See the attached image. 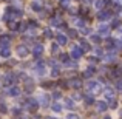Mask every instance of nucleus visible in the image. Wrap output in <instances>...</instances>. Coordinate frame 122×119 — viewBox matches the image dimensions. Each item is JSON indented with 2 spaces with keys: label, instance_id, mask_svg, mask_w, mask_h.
Returning <instances> with one entry per match:
<instances>
[{
  "label": "nucleus",
  "instance_id": "nucleus-18",
  "mask_svg": "<svg viewBox=\"0 0 122 119\" xmlns=\"http://www.w3.org/2000/svg\"><path fill=\"white\" fill-rule=\"evenodd\" d=\"M51 50H53V51H54V53H56V51H57V50H59V47H57V45H53V47H51Z\"/></svg>",
  "mask_w": 122,
  "mask_h": 119
},
{
  "label": "nucleus",
  "instance_id": "nucleus-10",
  "mask_svg": "<svg viewBox=\"0 0 122 119\" xmlns=\"http://www.w3.org/2000/svg\"><path fill=\"white\" fill-rule=\"evenodd\" d=\"M97 110L99 111H105L107 110V104H105V102H99L97 104Z\"/></svg>",
  "mask_w": 122,
  "mask_h": 119
},
{
  "label": "nucleus",
  "instance_id": "nucleus-2",
  "mask_svg": "<svg viewBox=\"0 0 122 119\" xmlns=\"http://www.w3.org/2000/svg\"><path fill=\"white\" fill-rule=\"evenodd\" d=\"M86 88H90V91L96 93V91H99V90H101V85H99L97 82H88V85H86Z\"/></svg>",
  "mask_w": 122,
  "mask_h": 119
},
{
  "label": "nucleus",
  "instance_id": "nucleus-9",
  "mask_svg": "<svg viewBox=\"0 0 122 119\" xmlns=\"http://www.w3.org/2000/svg\"><path fill=\"white\" fill-rule=\"evenodd\" d=\"M42 51H43V48H42V45H36V48H34V54L36 56H40Z\"/></svg>",
  "mask_w": 122,
  "mask_h": 119
},
{
  "label": "nucleus",
  "instance_id": "nucleus-12",
  "mask_svg": "<svg viewBox=\"0 0 122 119\" xmlns=\"http://www.w3.org/2000/svg\"><path fill=\"white\" fill-rule=\"evenodd\" d=\"M9 94H11V96H17L19 94V88H17V87L11 88V90H9Z\"/></svg>",
  "mask_w": 122,
  "mask_h": 119
},
{
  "label": "nucleus",
  "instance_id": "nucleus-16",
  "mask_svg": "<svg viewBox=\"0 0 122 119\" xmlns=\"http://www.w3.org/2000/svg\"><path fill=\"white\" fill-rule=\"evenodd\" d=\"M65 107H68V108H73V102H71V101H66Z\"/></svg>",
  "mask_w": 122,
  "mask_h": 119
},
{
  "label": "nucleus",
  "instance_id": "nucleus-7",
  "mask_svg": "<svg viewBox=\"0 0 122 119\" xmlns=\"http://www.w3.org/2000/svg\"><path fill=\"white\" fill-rule=\"evenodd\" d=\"M40 8H42V0H34V2H33V9L39 11Z\"/></svg>",
  "mask_w": 122,
  "mask_h": 119
},
{
  "label": "nucleus",
  "instance_id": "nucleus-1",
  "mask_svg": "<svg viewBox=\"0 0 122 119\" xmlns=\"http://www.w3.org/2000/svg\"><path fill=\"white\" fill-rule=\"evenodd\" d=\"M82 53H83V51H82L81 47H73L71 48V56L74 57V59H79V57L82 56Z\"/></svg>",
  "mask_w": 122,
  "mask_h": 119
},
{
  "label": "nucleus",
  "instance_id": "nucleus-20",
  "mask_svg": "<svg viewBox=\"0 0 122 119\" xmlns=\"http://www.w3.org/2000/svg\"><path fill=\"white\" fill-rule=\"evenodd\" d=\"M68 119H77V118H76L74 114H70V116H68Z\"/></svg>",
  "mask_w": 122,
  "mask_h": 119
},
{
  "label": "nucleus",
  "instance_id": "nucleus-3",
  "mask_svg": "<svg viewBox=\"0 0 122 119\" xmlns=\"http://www.w3.org/2000/svg\"><path fill=\"white\" fill-rule=\"evenodd\" d=\"M15 51H17V54H19V56H22V57L28 54V48L23 47V45H19V47L15 48Z\"/></svg>",
  "mask_w": 122,
  "mask_h": 119
},
{
  "label": "nucleus",
  "instance_id": "nucleus-8",
  "mask_svg": "<svg viewBox=\"0 0 122 119\" xmlns=\"http://www.w3.org/2000/svg\"><path fill=\"white\" fill-rule=\"evenodd\" d=\"M36 73H37V74H45V68H43V65H42V63H39V65H37L36 67Z\"/></svg>",
  "mask_w": 122,
  "mask_h": 119
},
{
  "label": "nucleus",
  "instance_id": "nucleus-5",
  "mask_svg": "<svg viewBox=\"0 0 122 119\" xmlns=\"http://www.w3.org/2000/svg\"><path fill=\"white\" fill-rule=\"evenodd\" d=\"M108 33H110V28H108L107 25H101V26H99V34H102V36H107Z\"/></svg>",
  "mask_w": 122,
  "mask_h": 119
},
{
  "label": "nucleus",
  "instance_id": "nucleus-19",
  "mask_svg": "<svg viewBox=\"0 0 122 119\" xmlns=\"http://www.w3.org/2000/svg\"><path fill=\"white\" fill-rule=\"evenodd\" d=\"M117 90H119V91H122V82L117 83Z\"/></svg>",
  "mask_w": 122,
  "mask_h": 119
},
{
  "label": "nucleus",
  "instance_id": "nucleus-21",
  "mask_svg": "<svg viewBox=\"0 0 122 119\" xmlns=\"http://www.w3.org/2000/svg\"><path fill=\"white\" fill-rule=\"evenodd\" d=\"M105 119H110V118H105Z\"/></svg>",
  "mask_w": 122,
  "mask_h": 119
},
{
  "label": "nucleus",
  "instance_id": "nucleus-13",
  "mask_svg": "<svg viewBox=\"0 0 122 119\" xmlns=\"http://www.w3.org/2000/svg\"><path fill=\"white\" fill-rule=\"evenodd\" d=\"M51 108H53L54 111H60V110H62V105H60V104H53Z\"/></svg>",
  "mask_w": 122,
  "mask_h": 119
},
{
  "label": "nucleus",
  "instance_id": "nucleus-15",
  "mask_svg": "<svg viewBox=\"0 0 122 119\" xmlns=\"http://www.w3.org/2000/svg\"><path fill=\"white\" fill-rule=\"evenodd\" d=\"M45 36H46V37H53V33H51L50 30H46V31H45Z\"/></svg>",
  "mask_w": 122,
  "mask_h": 119
},
{
  "label": "nucleus",
  "instance_id": "nucleus-17",
  "mask_svg": "<svg viewBox=\"0 0 122 119\" xmlns=\"http://www.w3.org/2000/svg\"><path fill=\"white\" fill-rule=\"evenodd\" d=\"M70 36H71V37H76V36H77V33H76V31H70Z\"/></svg>",
  "mask_w": 122,
  "mask_h": 119
},
{
  "label": "nucleus",
  "instance_id": "nucleus-14",
  "mask_svg": "<svg viewBox=\"0 0 122 119\" xmlns=\"http://www.w3.org/2000/svg\"><path fill=\"white\" fill-rule=\"evenodd\" d=\"M60 5H62V6H68L70 5V0H60Z\"/></svg>",
  "mask_w": 122,
  "mask_h": 119
},
{
  "label": "nucleus",
  "instance_id": "nucleus-6",
  "mask_svg": "<svg viewBox=\"0 0 122 119\" xmlns=\"http://www.w3.org/2000/svg\"><path fill=\"white\" fill-rule=\"evenodd\" d=\"M9 54H11V51H9L8 47H5V48L0 50V56H2V57H9Z\"/></svg>",
  "mask_w": 122,
  "mask_h": 119
},
{
  "label": "nucleus",
  "instance_id": "nucleus-11",
  "mask_svg": "<svg viewBox=\"0 0 122 119\" xmlns=\"http://www.w3.org/2000/svg\"><path fill=\"white\" fill-rule=\"evenodd\" d=\"M57 42H59L60 45H62V43L65 45V43H66V37H65V36H62V34H59V36H57Z\"/></svg>",
  "mask_w": 122,
  "mask_h": 119
},
{
  "label": "nucleus",
  "instance_id": "nucleus-4",
  "mask_svg": "<svg viewBox=\"0 0 122 119\" xmlns=\"http://www.w3.org/2000/svg\"><path fill=\"white\" fill-rule=\"evenodd\" d=\"M110 17H111V14L108 11H101V12H99V16H97L99 20H108Z\"/></svg>",
  "mask_w": 122,
  "mask_h": 119
}]
</instances>
